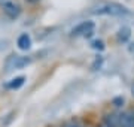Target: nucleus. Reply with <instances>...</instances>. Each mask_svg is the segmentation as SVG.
<instances>
[{
  "label": "nucleus",
  "instance_id": "obj_1",
  "mask_svg": "<svg viewBox=\"0 0 134 127\" xmlns=\"http://www.w3.org/2000/svg\"><path fill=\"white\" fill-rule=\"evenodd\" d=\"M94 15H106V17H130L133 15L131 9H128L125 5L116 3V2H106L91 9Z\"/></svg>",
  "mask_w": 134,
  "mask_h": 127
},
{
  "label": "nucleus",
  "instance_id": "obj_2",
  "mask_svg": "<svg viewBox=\"0 0 134 127\" xmlns=\"http://www.w3.org/2000/svg\"><path fill=\"white\" fill-rule=\"evenodd\" d=\"M94 31H96V24H94V21L85 20V21H81L79 24H76L72 30H70V36L90 39L91 36H94Z\"/></svg>",
  "mask_w": 134,
  "mask_h": 127
},
{
  "label": "nucleus",
  "instance_id": "obj_3",
  "mask_svg": "<svg viewBox=\"0 0 134 127\" xmlns=\"http://www.w3.org/2000/svg\"><path fill=\"white\" fill-rule=\"evenodd\" d=\"M33 60L31 57L29 55H16V54H12L8 57V60L5 61V69L6 72H9V70H19V69H24L27 67L30 63H31Z\"/></svg>",
  "mask_w": 134,
  "mask_h": 127
},
{
  "label": "nucleus",
  "instance_id": "obj_4",
  "mask_svg": "<svg viewBox=\"0 0 134 127\" xmlns=\"http://www.w3.org/2000/svg\"><path fill=\"white\" fill-rule=\"evenodd\" d=\"M2 12L5 14V17H8L9 20H16L21 15V6L18 3H15L12 0H5L2 3Z\"/></svg>",
  "mask_w": 134,
  "mask_h": 127
},
{
  "label": "nucleus",
  "instance_id": "obj_5",
  "mask_svg": "<svg viewBox=\"0 0 134 127\" xmlns=\"http://www.w3.org/2000/svg\"><path fill=\"white\" fill-rule=\"evenodd\" d=\"M31 45H33V39H31V36L29 33H21L16 38V46L21 51H30Z\"/></svg>",
  "mask_w": 134,
  "mask_h": 127
},
{
  "label": "nucleus",
  "instance_id": "obj_6",
  "mask_svg": "<svg viewBox=\"0 0 134 127\" xmlns=\"http://www.w3.org/2000/svg\"><path fill=\"white\" fill-rule=\"evenodd\" d=\"M119 115V127H134V111L118 112Z\"/></svg>",
  "mask_w": 134,
  "mask_h": 127
},
{
  "label": "nucleus",
  "instance_id": "obj_7",
  "mask_svg": "<svg viewBox=\"0 0 134 127\" xmlns=\"http://www.w3.org/2000/svg\"><path fill=\"white\" fill-rule=\"evenodd\" d=\"M131 38V27L130 25H122L116 31V40L119 44H127Z\"/></svg>",
  "mask_w": 134,
  "mask_h": 127
},
{
  "label": "nucleus",
  "instance_id": "obj_8",
  "mask_svg": "<svg viewBox=\"0 0 134 127\" xmlns=\"http://www.w3.org/2000/svg\"><path fill=\"white\" fill-rule=\"evenodd\" d=\"M25 82V76H15V78L9 79L8 82L5 84V88H8V90H19V88L24 85Z\"/></svg>",
  "mask_w": 134,
  "mask_h": 127
},
{
  "label": "nucleus",
  "instance_id": "obj_9",
  "mask_svg": "<svg viewBox=\"0 0 134 127\" xmlns=\"http://www.w3.org/2000/svg\"><path fill=\"white\" fill-rule=\"evenodd\" d=\"M90 45H91L92 49H96V51H103V49L106 48V44L103 39H92L91 42H90Z\"/></svg>",
  "mask_w": 134,
  "mask_h": 127
},
{
  "label": "nucleus",
  "instance_id": "obj_10",
  "mask_svg": "<svg viewBox=\"0 0 134 127\" xmlns=\"http://www.w3.org/2000/svg\"><path fill=\"white\" fill-rule=\"evenodd\" d=\"M101 66H103V57H101V55H97V59L94 60V63H92L91 69H92V70H98Z\"/></svg>",
  "mask_w": 134,
  "mask_h": 127
},
{
  "label": "nucleus",
  "instance_id": "obj_11",
  "mask_svg": "<svg viewBox=\"0 0 134 127\" xmlns=\"http://www.w3.org/2000/svg\"><path fill=\"white\" fill-rule=\"evenodd\" d=\"M124 102H125V99L122 97V96H119V97H115L113 100H112V103H113L116 108H121L122 105H124Z\"/></svg>",
  "mask_w": 134,
  "mask_h": 127
},
{
  "label": "nucleus",
  "instance_id": "obj_12",
  "mask_svg": "<svg viewBox=\"0 0 134 127\" xmlns=\"http://www.w3.org/2000/svg\"><path fill=\"white\" fill-rule=\"evenodd\" d=\"M14 115H15V112H9V114H8V115H6L8 118H6L5 121H3V126H8V124H9V123L14 120Z\"/></svg>",
  "mask_w": 134,
  "mask_h": 127
},
{
  "label": "nucleus",
  "instance_id": "obj_13",
  "mask_svg": "<svg viewBox=\"0 0 134 127\" xmlns=\"http://www.w3.org/2000/svg\"><path fill=\"white\" fill-rule=\"evenodd\" d=\"M67 127H79V126H76V124H72V126H67Z\"/></svg>",
  "mask_w": 134,
  "mask_h": 127
},
{
  "label": "nucleus",
  "instance_id": "obj_14",
  "mask_svg": "<svg viewBox=\"0 0 134 127\" xmlns=\"http://www.w3.org/2000/svg\"><path fill=\"white\" fill-rule=\"evenodd\" d=\"M133 94H134V87H133Z\"/></svg>",
  "mask_w": 134,
  "mask_h": 127
}]
</instances>
